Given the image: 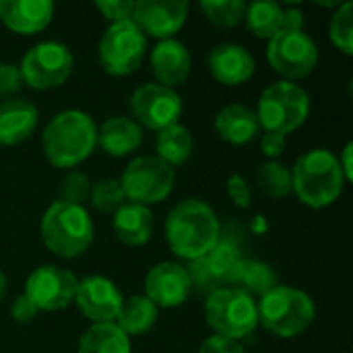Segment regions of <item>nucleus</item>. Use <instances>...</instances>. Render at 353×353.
<instances>
[{
    "mask_svg": "<svg viewBox=\"0 0 353 353\" xmlns=\"http://www.w3.org/2000/svg\"><path fill=\"white\" fill-rule=\"evenodd\" d=\"M165 242L170 250L188 263L207 256L221 238V225L213 207L203 199H184L165 217Z\"/></svg>",
    "mask_w": 353,
    "mask_h": 353,
    "instance_id": "nucleus-1",
    "label": "nucleus"
},
{
    "mask_svg": "<svg viewBox=\"0 0 353 353\" xmlns=\"http://www.w3.org/2000/svg\"><path fill=\"white\" fill-rule=\"evenodd\" d=\"M43 155L58 170H72L97 147V124L83 110H62L41 132Z\"/></svg>",
    "mask_w": 353,
    "mask_h": 353,
    "instance_id": "nucleus-2",
    "label": "nucleus"
},
{
    "mask_svg": "<svg viewBox=\"0 0 353 353\" xmlns=\"http://www.w3.org/2000/svg\"><path fill=\"white\" fill-rule=\"evenodd\" d=\"M292 172V192L310 209L333 205L345 186V176L337 155L329 149H310L300 155Z\"/></svg>",
    "mask_w": 353,
    "mask_h": 353,
    "instance_id": "nucleus-3",
    "label": "nucleus"
},
{
    "mask_svg": "<svg viewBox=\"0 0 353 353\" xmlns=\"http://www.w3.org/2000/svg\"><path fill=\"white\" fill-rule=\"evenodd\" d=\"M43 246L60 259L83 256L95 238L93 219L81 205L54 201L39 221Z\"/></svg>",
    "mask_w": 353,
    "mask_h": 353,
    "instance_id": "nucleus-4",
    "label": "nucleus"
},
{
    "mask_svg": "<svg viewBox=\"0 0 353 353\" xmlns=\"http://www.w3.org/2000/svg\"><path fill=\"white\" fill-rule=\"evenodd\" d=\"M259 325L275 337L294 339L304 335L316 316L312 298L292 285H275L256 302Z\"/></svg>",
    "mask_w": 353,
    "mask_h": 353,
    "instance_id": "nucleus-5",
    "label": "nucleus"
},
{
    "mask_svg": "<svg viewBox=\"0 0 353 353\" xmlns=\"http://www.w3.org/2000/svg\"><path fill=\"white\" fill-rule=\"evenodd\" d=\"M256 120L265 132L292 134L310 116V95L308 91L292 81H275L271 83L259 97L256 103Z\"/></svg>",
    "mask_w": 353,
    "mask_h": 353,
    "instance_id": "nucleus-6",
    "label": "nucleus"
},
{
    "mask_svg": "<svg viewBox=\"0 0 353 353\" xmlns=\"http://www.w3.org/2000/svg\"><path fill=\"white\" fill-rule=\"evenodd\" d=\"M205 323L213 335L240 341L259 327L256 302L236 288H217L205 300Z\"/></svg>",
    "mask_w": 353,
    "mask_h": 353,
    "instance_id": "nucleus-7",
    "label": "nucleus"
},
{
    "mask_svg": "<svg viewBox=\"0 0 353 353\" xmlns=\"http://www.w3.org/2000/svg\"><path fill=\"white\" fill-rule=\"evenodd\" d=\"M120 186L126 203L151 207L163 203L176 184L174 168L163 163L155 155H139L134 157L120 176Z\"/></svg>",
    "mask_w": 353,
    "mask_h": 353,
    "instance_id": "nucleus-8",
    "label": "nucleus"
},
{
    "mask_svg": "<svg viewBox=\"0 0 353 353\" xmlns=\"http://www.w3.org/2000/svg\"><path fill=\"white\" fill-rule=\"evenodd\" d=\"M147 54V37L132 21L110 23L97 43V58L110 77H128L139 70Z\"/></svg>",
    "mask_w": 353,
    "mask_h": 353,
    "instance_id": "nucleus-9",
    "label": "nucleus"
},
{
    "mask_svg": "<svg viewBox=\"0 0 353 353\" xmlns=\"http://www.w3.org/2000/svg\"><path fill=\"white\" fill-rule=\"evenodd\" d=\"M23 83L37 91L64 85L74 70V56L62 41H39L31 46L19 64Z\"/></svg>",
    "mask_w": 353,
    "mask_h": 353,
    "instance_id": "nucleus-10",
    "label": "nucleus"
},
{
    "mask_svg": "<svg viewBox=\"0 0 353 353\" xmlns=\"http://www.w3.org/2000/svg\"><path fill=\"white\" fill-rule=\"evenodd\" d=\"M319 46L306 31H281L267 43V62L283 81H300L314 72Z\"/></svg>",
    "mask_w": 353,
    "mask_h": 353,
    "instance_id": "nucleus-11",
    "label": "nucleus"
},
{
    "mask_svg": "<svg viewBox=\"0 0 353 353\" xmlns=\"http://www.w3.org/2000/svg\"><path fill=\"white\" fill-rule=\"evenodd\" d=\"M182 110L184 105L178 91L159 83H145L137 87L130 95L132 120L141 128H149L155 132L180 124Z\"/></svg>",
    "mask_w": 353,
    "mask_h": 353,
    "instance_id": "nucleus-12",
    "label": "nucleus"
},
{
    "mask_svg": "<svg viewBox=\"0 0 353 353\" xmlns=\"http://www.w3.org/2000/svg\"><path fill=\"white\" fill-rule=\"evenodd\" d=\"M77 288L79 279L72 271L56 265H41L29 273L25 281V296L37 310L56 312L74 302Z\"/></svg>",
    "mask_w": 353,
    "mask_h": 353,
    "instance_id": "nucleus-13",
    "label": "nucleus"
},
{
    "mask_svg": "<svg viewBox=\"0 0 353 353\" xmlns=\"http://www.w3.org/2000/svg\"><path fill=\"white\" fill-rule=\"evenodd\" d=\"M190 4L186 0H139L130 21L143 31L145 37L159 41L172 39L186 23Z\"/></svg>",
    "mask_w": 353,
    "mask_h": 353,
    "instance_id": "nucleus-14",
    "label": "nucleus"
},
{
    "mask_svg": "<svg viewBox=\"0 0 353 353\" xmlns=\"http://www.w3.org/2000/svg\"><path fill=\"white\" fill-rule=\"evenodd\" d=\"M122 302H124V296L110 277L89 275L79 281L74 304L79 312L93 325L116 323Z\"/></svg>",
    "mask_w": 353,
    "mask_h": 353,
    "instance_id": "nucleus-15",
    "label": "nucleus"
},
{
    "mask_svg": "<svg viewBox=\"0 0 353 353\" xmlns=\"http://www.w3.org/2000/svg\"><path fill=\"white\" fill-rule=\"evenodd\" d=\"M192 285L186 267L163 261L149 269L145 277V296L157 308H178L188 300Z\"/></svg>",
    "mask_w": 353,
    "mask_h": 353,
    "instance_id": "nucleus-16",
    "label": "nucleus"
},
{
    "mask_svg": "<svg viewBox=\"0 0 353 353\" xmlns=\"http://www.w3.org/2000/svg\"><path fill=\"white\" fill-rule=\"evenodd\" d=\"M207 66L211 77L228 87L244 85L248 83L256 72V60L254 56L238 43H217L209 56Z\"/></svg>",
    "mask_w": 353,
    "mask_h": 353,
    "instance_id": "nucleus-17",
    "label": "nucleus"
},
{
    "mask_svg": "<svg viewBox=\"0 0 353 353\" xmlns=\"http://www.w3.org/2000/svg\"><path fill=\"white\" fill-rule=\"evenodd\" d=\"M54 19L50 0H0V23L19 35H35Z\"/></svg>",
    "mask_w": 353,
    "mask_h": 353,
    "instance_id": "nucleus-18",
    "label": "nucleus"
},
{
    "mask_svg": "<svg viewBox=\"0 0 353 353\" xmlns=\"http://www.w3.org/2000/svg\"><path fill=\"white\" fill-rule=\"evenodd\" d=\"M151 72L159 85L176 89L186 83L192 70V56L188 48L178 39H163L151 50Z\"/></svg>",
    "mask_w": 353,
    "mask_h": 353,
    "instance_id": "nucleus-19",
    "label": "nucleus"
},
{
    "mask_svg": "<svg viewBox=\"0 0 353 353\" xmlns=\"http://www.w3.org/2000/svg\"><path fill=\"white\" fill-rule=\"evenodd\" d=\"M39 112L33 101L10 97L0 101V145L14 147L25 143L37 128Z\"/></svg>",
    "mask_w": 353,
    "mask_h": 353,
    "instance_id": "nucleus-20",
    "label": "nucleus"
},
{
    "mask_svg": "<svg viewBox=\"0 0 353 353\" xmlns=\"http://www.w3.org/2000/svg\"><path fill=\"white\" fill-rule=\"evenodd\" d=\"M143 143V128L130 116H112L97 126V147L112 157H126Z\"/></svg>",
    "mask_w": 353,
    "mask_h": 353,
    "instance_id": "nucleus-21",
    "label": "nucleus"
},
{
    "mask_svg": "<svg viewBox=\"0 0 353 353\" xmlns=\"http://www.w3.org/2000/svg\"><path fill=\"white\" fill-rule=\"evenodd\" d=\"M213 126L221 141L236 147L252 143L261 132L256 114L244 103H228L225 108H221L215 116Z\"/></svg>",
    "mask_w": 353,
    "mask_h": 353,
    "instance_id": "nucleus-22",
    "label": "nucleus"
},
{
    "mask_svg": "<svg viewBox=\"0 0 353 353\" xmlns=\"http://www.w3.org/2000/svg\"><path fill=\"white\" fill-rule=\"evenodd\" d=\"M153 213L149 207L124 203L112 219L114 236L126 246H145L153 236Z\"/></svg>",
    "mask_w": 353,
    "mask_h": 353,
    "instance_id": "nucleus-23",
    "label": "nucleus"
},
{
    "mask_svg": "<svg viewBox=\"0 0 353 353\" xmlns=\"http://www.w3.org/2000/svg\"><path fill=\"white\" fill-rule=\"evenodd\" d=\"M277 281H279V275L273 269V265H269L261 259H246L244 256L228 288H236L254 300V298L265 296L275 285H279Z\"/></svg>",
    "mask_w": 353,
    "mask_h": 353,
    "instance_id": "nucleus-24",
    "label": "nucleus"
},
{
    "mask_svg": "<svg viewBox=\"0 0 353 353\" xmlns=\"http://www.w3.org/2000/svg\"><path fill=\"white\" fill-rule=\"evenodd\" d=\"M157 316H159V308L147 296L137 294V296L124 298L122 308L116 316V325L128 337H139L153 329V325L157 323Z\"/></svg>",
    "mask_w": 353,
    "mask_h": 353,
    "instance_id": "nucleus-25",
    "label": "nucleus"
},
{
    "mask_svg": "<svg viewBox=\"0 0 353 353\" xmlns=\"http://www.w3.org/2000/svg\"><path fill=\"white\" fill-rule=\"evenodd\" d=\"M192 153H194V137L186 126L174 124L157 132L155 157H159L170 168L184 165L192 157Z\"/></svg>",
    "mask_w": 353,
    "mask_h": 353,
    "instance_id": "nucleus-26",
    "label": "nucleus"
},
{
    "mask_svg": "<svg viewBox=\"0 0 353 353\" xmlns=\"http://www.w3.org/2000/svg\"><path fill=\"white\" fill-rule=\"evenodd\" d=\"M77 353H130V337L116 323L91 325L79 337Z\"/></svg>",
    "mask_w": 353,
    "mask_h": 353,
    "instance_id": "nucleus-27",
    "label": "nucleus"
},
{
    "mask_svg": "<svg viewBox=\"0 0 353 353\" xmlns=\"http://www.w3.org/2000/svg\"><path fill=\"white\" fill-rule=\"evenodd\" d=\"M283 8L275 0H256L246 4V27L259 39H271L283 31Z\"/></svg>",
    "mask_w": 353,
    "mask_h": 353,
    "instance_id": "nucleus-28",
    "label": "nucleus"
},
{
    "mask_svg": "<svg viewBox=\"0 0 353 353\" xmlns=\"http://www.w3.org/2000/svg\"><path fill=\"white\" fill-rule=\"evenodd\" d=\"M242 259L244 256H242L236 242L219 238L215 248L207 256H203V263H205L207 271L211 273V277L217 283H228L230 285V281H232V277H234V273H236Z\"/></svg>",
    "mask_w": 353,
    "mask_h": 353,
    "instance_id": "nucleus-29",
    "label": "nucleus"
},
{
    "mask_svg": "<svg viewBox=\"0 0 353 353\" xmlns=\"http://www.w3.org/2000/svg\"><path fill=\"white\" fill-rule=\"evenodd\" d=\"M259 190L271 199H285L292 194V172L281 161H265L254 172Z\"/></svg>",
    "mask_w": 353,
    "mask_h": 353,
    "instance_id": "nucleus-30",
    "label": "nucleus"
},
{
    "mask_svg": "<svg viewBox=\"0 0 353 353\" xmlns=\"http://www.w3.org/2000/svg\"><path fill=\"white\" fill-rule=\"evenodd\" d=\"M244 0H201V12L205 19L219 29H234L244 21L246 14Z\"/></svg>",
    "mask_w": 353,
    "mask_h": 353,
    "instance_id": "nucleus-31",
    "label": "nucleus"
},
{
    "mask_svg": "<svg viewBox=\"0 0 353 353\" xmlns=\"http://www.w3.org/2000/svg\"><path fill=\"white\" fill-rule=\"evenodd\" d=\"M329 37L331 43L341 50L345 56L353 54V2L345 0L341 2L329 23Z\"/></svg>",
    "mask_w": 353,
    "mask_h": 353,
    "instance_id": "nucleus-32",
    "label": "nucleus"
},
{
    "mask_svg": "<svg viewBox=\"0 0 353 353\" xmlns=\"http://www.w3.org/2000/svg\"><path fill=\"white\" fill-rule=\"evenodd\" d=\"M89 203L97 213H103V215L112 213L114 215L126 203V199H124L122 186L116 178H103L91 186Z\"/></svg>",
    "mask_w": 353,
    "mask_h": 353,
    "instance_id": "nucleus-33",
    "label": "nucleus"
},
{
    "mask_svg": "<svg viewBox=\"0 0 353 353\" xmlns=\"http://www.w3.org/2000/svg\"><path fill=\"white\" fill-rule=\"evenodd\" d=\"M91 186L93 182L89 180L87 174L79 172V170H70L62 182H60V188H58V194L62 203H70V205H81L89 201V194H91Z\"/></svg>",
    "mask_w": 353,
    "mask_h": 353,
    "instance_id": "nucleus-34",
    "label": "nucleus"
},
{
    "mask_svg": "<svg viewBox=\"0 0 353 353\" xmlns=\"http://www.w3.org/2000/svg\"><path fill=\"white\" fill-rule=\"evenodd\" d=\"M95 8L110 23H120V21H130L132 10H134V2L132 0H97Z\"/></svg>",
    "mask_w": 353,
    "mask_h": 353,
    "instance_id": "nucleus-35",
    "label": "nucleus"
},
{
    "mask_svg": "<svg viewBox=\"0 0 353 353\" xmlns=\"http://www.w3.org/2000/svg\"><path fill=\"white\" fill-rule=\"evenodd\" d=\"M228 196L238 209H248L252 205V188L250 182L242 174H232L228 178Z\"/></svg>",
    "mask_w": 353,
    "mask_h": 353,
    "instance_id": "nucleus-36",
    "label": "nucleus"
},
{
    "mask_svg": "<svg viewBox=\"0 0 353 353\" xmlns=\"http://www.w3.org/2000/svg\"><path fill=\"white\" fill-rule=\"evenodd\" d=\"M23 87V77L17 64L0 62V97L10 99Z\"/></svg>",
    "mask_w": 353,
    "mask_h": 353,
    "instance_id": "nucleus-37",
    "label": "nucleus"
},
{
    "mask_svg": "<svg viewBox=\"0 0 353 353\" xmlns=\"http://www.w3.org/2000/svg\"><path fill=\"white\" fill-rule=\"evenodd\" d=\"M199 353H246L244 347L240 345V341H232V339H225V337H217V335H211L207 337L201 347Z\"/></svg>",
    "mask_w": 353,
    "mask_h": 353,
    "instance_id": "nucleus-38",
    "label": "nucleus"
},
{
    "mask_svg": "<svg viewBox=\"0 0 353 353\" xmlns=\"http://www.w3.org/2000/svg\"><path fill=\"white\" fill-rule=\"evenodd\" d=\"M261 151L269 161H277V157H281L285 151V137L277 132H265L261 137Z\"/></svg>",
    "mask_w": 353,
    "mask_h": 353,
    "instance_id": "nucleus-39",
    "label": "nucleus"
},
{
    "mask_svg": "<svg viewBox=\"0 0 353 353\" xmlns=\"http://www.w3.org/2000/svg\"><path fill=\"white\" fill-rule=\"evenodd\" d=\"M37 312H39V310L33 306V302H31L25 294L17 296L14 302L10 304V316H12V321H17V323H21V325L33 321V319L37 316Z\"/></svg>",
    "mask_w": 353,
    "mask_h": 353,
    "instance_id": "nucleus-40",
    "label": "nucleus"
},
{
    "mask_svg": "<svg viewBox=\"0 0 353 353\" xmlns=\"http://www.w3.org/2000/svg\"><path fill=\"white\" fill-rule=\"evenodd\" d=\"M283 31H304V12L298 6L283 8Z\"/></svg>",
    "mask_w": 353,
    "mask_h": 353,
    "instance_id": "nucleus-41",
    "label": "nucleus"
},
{
    "mask_svg": "<svg viewBox=\"0 0 353 353\" xmlns=\"http://www.w3.org/2000/svg\"><path fill=\"white\" fill-rule=\"evenodd\" d=\"M352 151H353V143L350 141V143H345V147H343L341 155H337V161H339V165H341V172H343V176H345V182H352L353 180Z\"/></svg>",
    "mask_w": 353,
    "mask_h": 353,
    "instance_id": "nucleus-42",
    "label": "nucleus"
},
{
    "mask_svg": "<svg viewBox=\"0 0 353 353\" xmlns=\"http://www.w3.org/2000/svg\"><path fill=\"white\" fill-rule=\"evenodd\" d=\"M6 292H8V281H6V275H4V271L0 269V302L6 298Z\"/></svg>",
    "mask_w": 353,
    "mask_h": 353,
    "instance_id": "nucleus-43",
    "label": "nucleus"
}]
</instances>
